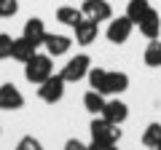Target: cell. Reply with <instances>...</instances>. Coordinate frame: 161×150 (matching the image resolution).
Returning a JSON list of instances; mask_svg holds the SVG:
<instances>
[{"instance_id":"1","label":"cell","mask_w":161,"mask_h":150,"mask_svg":"<svg viewBox=\"0 0 161 150\" xmlns=\"http://www.w3.org/2000/svg\"><path fill=\"white\" fill-rule=\"evenodd\" d=\"M89 86L97 88V91H102L105 97H118V94H124L129 88V75L121 72V70H105V67H92L89 70Z\"/></svg>"},{"instance_id":"2","label":"cell","mask_w":161,"mask_h":150,"mask_svg":"<svg viewBox=\"0 0 161 150\" xmlns=\"http://www.w3.org/2000/svg\"><path fill=\"white\" fill-rule=\"evenodd\" d=\"M51 75H54V56H48V54H35L30 62H24V78L35 86H40Z\"/></svg>"},{"instance_id":"3","label":"cell","mask_w":161,"mask_h":150,"mask_svg":"<svg viewBox=\"0 0 161 150\" xmlns=\"http://www.w3.org/2000/svg\"><path fill=\"white\" fill-rule=\"evenodd\" d=\"M89 131H92V142L118 145V139H121V126H118V123H110L108 118H102V115H94Z\"/></svg>"},{"instance_id":"4","label":"cell","mask_w":161,"mask_h":150,"mask_svg":"<svg viewBox=\"0 0 161 150\" xmlns=\"http://www.w3.org/2000/svg\"><path fill=\"white\" fill-rule=\"evenodd\" d=\"M89 70H92V59H89V54H75L73 59H67V64L62 67V78L67 83H78L80 78H86Z\"/></svg>"},{"instance_id":"5","label":"cell","mask_w":161,"mask_h":150,"mask_svg":"<svg viewBox=\"0 0 161 150\" xmlns=\"http://www.w3.org/2000/svg\"><path fill=\"white\" fill-rule=\"evenodd\" d=\"M64 86H67V81H64L59 72H54L51 78H46V81L38 86V97L46 104H57L59 99L64 97Z\"/></svg>"},{"instance_id":"6","label":"cell","mask_w":161,"mask_h":150,"mask_svg":"<svg viewBox=\"0 0 161 150\" xmlns=\"http://www.w3.org/2000/svg\"><path fill=\"white\" fill-rule=\"evenodd\" d=\"M132 29H134V22L126 16V13H124V16H118V19H110V24H108V29H105V35H108L110 43L124 46V43L132 38Z\"/></svg>"},{"instance_id":"7","label":"cell","mask_w":161,"mask_h":150,"mask_svg":"<svg viewBox=\"0 0 161 150\" xmlns=\"http://www.w3.org/2000/svg\"><path fill=\"white\" fill-rule=\"evenodd\" d=\"M80 11L86 19H94V22H110L113 19V6L108 0H83Z\"/></svg>"},{"instance_id":"8","label":"cell","mask_w":161,"mask_h":150,"mask_svg":"<svg viewBox=\"0 0 161 150\" xmlns=\"http://www.w3.org/2000/svg\"><path fill=\"white\" fill-rule=\"evenodd\" d=\"M75 43L78 46H92V43H97L99 38V22H94V19H80L78 24H75Z\"/></svg>"},{"instance_id":"9","label":"cell","mask_w":161,"mask_h":150,"mask_svg":"<svg viewBox=\"0 0 161 150\" xmlns=\"http://www.w3.org/2000/svg\"><path fill=\"white\" fill-rule=\"evenodd\" d=\"M24 107V94L14 83L0 86V110H22Z\"/></svg>"},{"instance_id":"10","label":"cell","mask_w":161,"mask_h":150,"mask_svg":"<svg viewBox=\"0 0 161 150\" xmlns=\"http://www.w3.org/2000/svg\"><path fill=\"white\" fill-rule=\"evenodd\" d=\"M102 118H108L110 123H124L129 118V104L126 102H121V99H108L102 107Z\"/></svg>"},{"instance_id":"11","label":"cell","mask_w":161,"mask_h":150,"mask_svg":"<svg viewBox=\"0 0 161 150\" xmlns=\"http://www.w3.org/2000/svg\"><path fill=\"white\" fill-rule=\"evenodd\" d=\"M137 27H140V32H142L148 40H156V38L161 35V13L156 11V8H150V11L140 19Z\"/></svg>"},{"instance_id":"12","label":"cell","mask_w":161,"mask_h":150,"mask_svg":"<svg viewBox=\"0 0 161 150\" xmlns=\"http://www.w3.org/2000/svg\"><path fill=\"white\" fill-rule=\"evenodd\" d=\"M43 46H46V54H48V56H64V54L70 51V46H73V38L48 32L46 40H43Z\"/></svg>"},{"instance_id":"13","label":"cell","mask_w":161,"mask_h":150,"mask_svg":"<svg viewBox=\"0 0 161 150\" xmlns=\"http://www.w3.org/2000/svg\"><path fill=\"white\" fill-rule=\"evenodd\" d=\"M22 35L27 38L30 43H35V46H43V40H46V24H43V19H38V16H32V19H27L24 22V29H22Z\"/></svg>"},{"instance_id":"14","label":"cell","mask_w":161,"mask_h":150,"mask_svg":"<svg viewBox=\"0 0 161 150\" xmlns=\"http://www.w3.org/2000/svg\"><path fill=\"white\" fill-rule=\"evenodd\" d=\"M35 48H38V46H35V43H30L24 35H22V38H14V43H11V59H16V62L24 64V62H30V59L38 54Z\"/></svg>"},{"instance_id":"15","label":"cell","mask_w":161,"mask_h":150,"mask_svg":"<svg viewBox=\"0 0 161 150\" xmlns=\"http://www.w3.org/2000/svg\"><path fill=\"white\" fill-rule=\"evenodd\" d=\"M105 94L97 91V88H89L86 94H83V107L92 113V115H102V107H105Z\"/></svg>"},{"instance_id":"16","label":"cell","mask_w":161,"mask_h":150,"mask_svg":"<svg viewBox=\"0 0 161 150\" xmlns=\"http://www.w3.org/2000/svg\"><path fill=\"white\" fill-rule=\"evenodd\" d=\"M80 19H83V11L75 8V6H62V8H57V22H62L64 27H75Z\"/></svg>"},{"instance_id":"17","label":"cell","mask_w":161,"mask_h":150,"mask_svg":"<svg viewBox=\"0 0 161 150\" xmlns=\"http://www.w3.org/2000/svg\"><path fill=\"white\" fill-rule=\"evenodd\" d=\"M150 0H129V6H126V16L132 19L134 24H140V19L145 16V13L150 11Z\"/></svg>"},{"instance_id":"18","label":"cell","mask_w":161,"mask_h":150,"mask_svg":"<svg viewBox=\"0 0 161 150\" xmlns=\"http://www.w3.org/2000/svg\"><path fill=\"white\" fill-rule=\"evenodd\" d=\"M145 64L148 67H161V40L158 38L150 40L148 48H145Z\"/></svg>"},{"instance_id":"19","label":"cell","mask_w":161,"mask_h":150,"mask_svg":"<svg viewBox=\"0 0 161 150\" xmlns=\"http://www.w3.org/2000/svg\"><path fill=\"white\" fill-rule=\"evenodd\" d=\"M161 142V123H148L145 126V131H142V145L145 147H156V145Z\"/></svg>"},{"instance_id":"20","label":"cell","mask_w":161,"mask_h":150,"mask_svg":"<svg viewBox=\"0 0 161 150\" xmlns=\"http://www.w3.org/2000/svg\"><path fill=\"white\" fill-rule=\"evenodd\" d=\"M14 150H43V142H40L38 137H32V134H24V137L16 142Z\"/></svg>"},{"instance_id":"21","label":"cell","mask_w":161,"mask_h":150,"mask_svg":"<svg viewBox=\"0 0 161 150\" xmlns=\"http://www.w3.org/2000/svg\"><path fill=\"white\" fill-rule=\"evenodd\" d=\"M19 13V0H0V19H11Z\"/></svg>"},{"instance_id":"22","label":"cell","mask_w":161,"mask_h":150,"mask_svg":"<svg viewBox=\"0 0 161 150\" xmlns=\"http://www.w3.org/2000/svg\"><path fill=\"white\" fill-rule=\"evenodd\" d=\"M11 43H14V38H11V35L0 32V62L11 56Z\"/></svg>"},{"instance_id":"23","label":"cell","mask_w":161,"mask_h":150,"mask_svg":"<svg viewBox=\"0 0 161 150\" xmlns=\"http://www.w3.org/2000/svg\"><path fill=\"white\" fill-rule=\"evenodd\" d=\"M64 150H89V145H83L80 142V139H67V142H64Z\"/></svg>"},{"instance_id":"24","label":"cell","mask_w":161,"mask_h":150,"mask_svg":"<svg viewBox=\"0 0 161 150\" xmlns=\"http://www.w3.org/2000/svg\"><path fill=\"white\" fill-rule=\"evenodd\" d=\"M89 150H115V145H102V142H92Z\"/></svg>"},{"instance_id":"25","label":"cell","mask_w":161,"mask_h":150,"mask_svg":"<svg viewBox=\"0 0 161 150\" xmlns=\"http://www.w3.org/2000/svg\"><path fill=\"white\" fill-rule=\"evenodd\" d=\"M150 150H161V147H150Z\"/></svg>"},{"instance_id":"26","label":"cell","mask_w":161,"mask_h":150,"mask_svg":"<svg viewBox=\"0 0 161 150\" xmlns=\"http://www.w3.org/2000/svg\"><path fill=\"white\" fill-rule=\"evenodd\" d=\"M156 147H161V142H158V145H156Z\"/></svg>"}]
</instances>
